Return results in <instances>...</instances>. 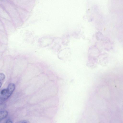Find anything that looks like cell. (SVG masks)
I'll return each instance as SVG.
<instances>
[{"mask_svg": "<svg viewBox=\"0 0 123 123\" xmlns=\"http://www.w3.org/2000/svg\"><path fill=\"white\" fill-rule=\"evenodd\" d=\"M15 86L13 83L10 84L6 89L2 90L0 92V103L8 99L15 90Z\"/></svg>", "mask_w": 123, "mask_h": 123, "instance_id": "obj_1", "label": "cell"}, {"mask_svg": "<svg viewBox=\"0 0 123 123\" xmlns=\"http://www.w3.org/2000/svg\"><path fill=\"white\" fill-rule=\"evenodd\" d=\"M8 112L6 111H3L0 112V119H3L6 118L7 116Z\"/></svg>", "mask_w": 123, "mask_h": 123, "instance_id": "obj_2", "label": "cell"}, {"mask_svg": "<svg viewBox=\"0 0 123 123\" xmlns=\"http://www.w3.org/2000/svg\"><path fill=\"white\" fill-rule=\"evenodd\" d=\"M5 78V75L3 73H0V81L3 80Z\"/></svg>", "mask_w": 123, "mask_h": 123, "instance_id": "obj_3", "label": "cell"}, {"mask_svg": "<svg viewBox=\"0 0 123 123\" xmlns=\"http://www.w3.org/2000/svg\"><path fill=\"white\" fill-rule=\"evenodd\" d=\"M6 123H12V122L11 120L8 119L6 121Z\"/></svg>", "mask_w": 123, "mask_h": 123, "instance_id": "obj_4", "label": "cell"}, {"mask_svg": "<svg viewBox=\"0 0 123 123\" xmlns=\"http://www.w3.org/2000/svg\"><path fill=\"white\" fill-rule=\"evenodd\" d=\"M22 123H27V122H24Z\"/></svg>", "mask_w": 123, "mask_h": 123, "instance_id": "obj_5", "label": "cell"}]
</instances>
